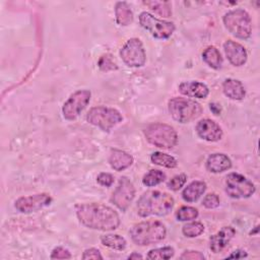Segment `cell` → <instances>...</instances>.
Here are the masks:
<instances>
[{
  "instance_id": "obj_20",
  "label": "cell",
  "mask_w": 260,
  "mask_h": 260,
  "mask_svg": "<svg viewBox=\"0 0 260 260\" xmlns=\"http://www.w3.org/2000/svg\"><path fill=\"white\" fill-rule=\"evenodd\" d=\"M223 93L231 100L241 101L246 95V90L241 81L233 78H228L222 83Z\"/></svg>"
},
{
  "instance_id": "obj_29",
  "label": "cell",
  "mask_w": 260,
  "mask_h": 260,
  "mask_svg": "<svg viewBox=\"0 0 260 260\" xmlns=\"http://www.w3.org/2000/svg\"><path fill=\"white\" fill-rule=\"evenodd\" d=\"M175 250L172 247H162L152 249L148 252L147 258L149 259H170L174 256Z\"/></svg>"
},
{
  "instance_id": "obj_33",
  "label": "cell",
  "mask_w": 260,
  "mask_h": 260,
  "mask_svg": "<svg viewBox=\"0 0 260 260\" xmlns=\"http://www.w3.org/2000/svg\"><path fill=\"white\" fill-rule=\"evenodd\" d=\"M202 205L206 208H215L219 205V197L214 194V193H210V194H207L204 198H203V201H202Z\"/></svg>"
},
{
  "instance_id": "obj_39",
  "label": "cell",
  "mask_w": 260,
  "mask_h": 260,
  "mask_svg": "<svg viewBox=\"0 0 260 260\" xmlns=\"http://www.w3.org/2000/svg\"><path fill=\"white\" fill-rule=\"evenodd\" d=\"M129 259H142V255H140V254H138V253H132L131 255H129V257H128Z\"/></svg>"
},
{
  "instance_id": "obj_11",
  "label": "cell",
  "mask_w": 260,
  "mask_h": 260,
  "mask_svg": "<svg viewBox=\"0 0 260 260\" xmlns=\"http://www.w3.org/2000/svg\"><path fill=\"white\" fill-rule=\"evenodd\" d=\"M90 91L80 89L72 93L62 107V113L66 120H74L84 110L90 100Z\"/></svg>"
},
{
  "instance_id": "obj_13",
  "label": "cell",
  "mask_w": 260,
  "mask_h": 260,
  "mask_svg": "<svg viewBox=\"0 0 260 260\" xmlns=\"http://www.w3.org/2000/svg\"><path fill=\"white\" fill-rule=\"evenodd\" d=\"M52 198L47 193H38L30 196L19 197L15 201V208L22 213H29L48 206Z\"/></svg>"
},
{
  "instance_id": "obj_24",
  "label": "cell",
  "mask_w": 260,
  "mask_h": 260,
  "mask_svg": "<svg viewBox=\"0 0 260 260\" xmlns=\"http://www.w3.org/2000/svg\"><path fill=\"white\" fill-rule=\"evenodd\" d=\"M143 4L148 6L152 11L162 17H170L172 15V5L169 1H143Z\"/></svg>"
},
{
  "instance_id": "obj_35",
  "label": "cell",
  "mask_w": 260,
  "mask_h": 260,
  "mask_svg": "<svg viewBox=\"0 0 260 260\" xmlns=\"http://www.w3.org/2000/svg\"><path fill=\"white\" fill-rule=\"evenodd\" d=\"M96 181L102 186L110 187L114 183V177H113V175H111L109 173H101L98 175Z\"/></svg>"
},
{
  "instance_id": "obj_38",
  "label": "cell",
  "mask_w": 260,
  "mask_h": 260,
  "mask_svg": "<svg viewBox=\"0 0 260 260\" xmlns=\"http://www.w3.org/2000/svg\"><path fill=\"white\" fill-rule=\"evenodd\" d=\"M247 256V253L245 251H241V250H237L235 251L233 254H231L229 256V258H244Z\"/></svg>"
},
{
  "instance_id": "obj_12",
  "label": "cell",
  "mask_w": 260,
  "mask_h": 260,
  "mask_svg": "<svg viewBox=\"0 0 260 260\" xmlns=\"http://www.w3.org/2000/svg\"><path fill=\"white\" fill-rule=\"evenodd\" d=\"M135 196V188L133 183L127 177H121L116 187L111 201L122 211H125L131 204Z\"/></svg>"
},
{
  "instance_id": "obj_15",
  "label": "cell",
  "mask_w": 260,
  "mask_h": 260,
  "mask_svg": "<svg viewBox=\"0 0 260 260\" xmlns=\"http://www.w3.org/2000/svg\"><path fill=\"white\" fill-rule=\"evenodd\" d=\"M225 56L234 66H242L247 61V51L240 43L229 40L223 44Z\"/></svg>"
},
{
  "instance_id": "obj_5",
  "label": "cell",
  "mask_w": 260,
  "mask_h": 260,
  "mask_svg": "<svg viewBox=\"0 0 260 260\" xmlns=\"http://www.w3.org/2000/svg\"><path fill=\"white\" fill-rule=\"evenodd\" d=\"M147 141L160 148H172L178 141L176 130L165 123H152L144 129Z\"/></svg>"
},
{
  "instance_id": "obj_6",
  "label": "cell",
  "mask_w": 260,
  "mask_h": 260,
  "mask_svg": "<svg viewBox=\"0 0 260 260\" xmlns=\"http://www.w3.org/2000/svg\"><path fill=\"white\" fill-rule=\"evenodd\" d=\"M223 23L226 29L239 39L246 40L252 34V22L250 15L244 9H234L223 16Z\"/></svg>"
},
{
  "instance_id": "obj_22",
  "label": "cell",
  "mask_w": 260,
  "mask_h": 260,
  "mask_svg": "<svg viewBox=\"0 0 260 260\" xmlns=\"http://www.w3.org/2000/svg\"><path fill=\"white\" fill-rule=\"evenodd\" d=\"M115 15L117 23L120 25H129L133 21V13L126 2L116 3Z\"/></svg>"
},
{
  "instance_id": "obj_36",
  "label": "cell",
  "mask_w": 260,
  "mask_h": 260,
  "mask_svg": "<svg viewBox=\"0 0 260 260\" xmlns=\"http://www.w3.org/2000/svg\"><path fill=\"white\" fill-rule=\"evenodd\" d=\"M180 258L182 260H203L205 257L198 251H185Z\"/></svg>"
},
{
  "instance_id": "obj_18",
  "label": "cell",
  "mask_w": 260,
  "mask_h": 260,
  "mask_svg": "<svg viewBox=\"0 0 260 260\" xmlns=\"http://www.w3.org/2000/svg\"><path fill=\"white\" fill-rule=\"evenodd\" d=\"M109 162L112 169H114L115 171L121 172L132 165L133 157L124 150L112 149L109 156Z\"/></svg>"
},
{
  "instance_id": "obj_2",
  "label": "cell",
  "mask_w": 260,
  "mask_h": 260,
  "mask_svg": "<svg viewBox=\"0 0 260 260\" xmlns=\"http://www.w3.org/2000/svg\"><path fill=\"white\" fill-rule=\"evenodd\" d=\"M174 206V198L158 190L146 191L137 202V212L141 217L150 215L165 216L171 212Z\"/></svg>"
},
{
  "instance_id": "obj_28",
  "label": "cell",
  "mask_w": 260,
  "mask_h": 260,
  "mask_svg": "<svg viewBox=\"0 0 260 260\" xmlns=\"http://www.w3.org/2000/svg\"><path fill=\"white\" fill-rule=\"evenodd\" d=\"M204 231V225L200 221H192L185 224L182 229L184 236L188 238H194L201 235Z\"/></svg>"
},
{
  "instance_id": "obj_8",
  "label": "cell",
  "mask_w": 260,
  "mask_h": 260,
  "mask_svg": "<svg viewBox=\"0 0 260 260\" xmlns=\"http://www.w3.org/2000/svg\"><path fill=\"white\" fill-rule=\"evenodd\" d=\"M225 192L232 198H248L255 192V186L243 175L231 173L225 178Z\"/></svg>"
},
{
  "instance_id": "obj_26",
  "label": "cell",
  "mask_w": 260,
  "mask_h": 260,
  "mask_svg": "<svg viewBox=\"0 0 260 260\" xmlns=\"http://www.w3.org/2000/svg\"><path fill=\"white\" fill-rule=\"evenodd\" d=\"M101 242L104 246L114 250H119V251L124 250L127 244L126 240L123 237L119 235H111V234L103 236L101 238Z\"/></svg>"
},
{
  "instance_id": "obj_14",
  "label": "cell",
  "mask_w": 260,
  "mask_h": 260,
  "mask_svg": "<svg viewBox=\"0 0 260 260\" xmlns=\"http://www.w3.org/2000/svg\"><path fill=\"white\" fill-rule=\"evenodd\" d=\"M196 132L198 136L206 141H218L222 137V130L220 126L210 119H202L196 125Z\"/></svg>"
},
{
  "instance_id": "obj_27",
  "label": "cell",
  "mask_w": 260,
  "mask_h": 260,
  "mask_svg": "<svg viewBox=\"0 0 260 260\" xmlns=\"http://www.w3.org/2000/svg\"><path fill=\"white\" fill-rule=\"evenodd\" d=\"M166 179V174L159 170H150L143 176L142 183L147 187H152L160 184Z\"/></svg>"
},
{
  "instance_id": "obj_32",
  "label": "cell",
  "mask_w": 260,
  "mask_h": 260,
  "mask_svg": "<svg viewBox=\"0 0 260 260\" xmlns=\"http://www.w3.org/2000/svg\"><path fill=\"white\" fill-rule=\"evenodd\" d=\"M99 67L102 71H110V70L117 69L116 63L113 61L112 56L109 54L101 57V59L99 61Z\"/></svg>"
},
{
  "instance_id": "obj_7",
  "label": "cell",
  "mask_w": 260,
  "mask_h": 260,
  "mask_svg": "<svg viewBox=\"0 0 260 260\" xmlns=\"http://www.w3.org/2000/svg\"><path fill=\"white\" fill-rule=\"evenodd\" d=\"M122 120L123 117L118 110L105 106L93 107L86 114V121L89 124L106 132H109L114 126L122 122Z\"/></svg>"
},
{
  "instance_id": "obj_1",
  "label": "cell",
  "mask_w": 260,
  "mask_h": 260,
  "mask_svg": "<svg viewBox=\"0 0 260 260\" xmlns=\"http://www.w3.org/2000/svg\"><path fill=\"white\" fill-rule=\"evenodd\" d=\"M79 221L86 228L98 231H113L120 224L118 213L101 203H84L75 207Z\"/></svg>"
},
{
  "instance_id": "obj_30",
  "label": "cell",
  "mask_w": 260,
  "mask_h": 260,
  "mask_svg": "<svg viewBox=\"0 0 260 260\" xmlns=\"http://www.w3.org/2000/svg\"><path fill=\"white\" fill-rule=\"evenodd\" d=\"M197 216H198V210L192 206H182L176 212L177 219L181 221L195 219Z\"/></svg>"
},
{
  "instance_id": "obj_4",
  "label": "cell",
  "mask_w": 260,
  "mask_h": 260,
  "mask_svg": "<svg viewBox=\"0 0 260 260\" xmlns=\"http://www.w3.org/2000/svg\"><path fill=\"white\" fill-rule=\"evenodd\" d=\"M169 112L179 123H188L202 114V108L197 102L186 98H173L169 101Z\"/></svg>"
},
{
  "instance_id": "obj_21",
  "label": "cell",
  "mask_w": 260,
  "mask_h": 260,
  "mask_svg": "<svg viewBox=\"0 0 260 260\" xmlns=\"http://www.w3.org/2000/svg\"><path fill=\"white\" fill-rule=\"evenodd\" d=\"M206 190V184L203 181H193L182 192V197L187 202L198 200Z\"/></svg>"
},
{
  "instance_id": "obj_3",
  "label": "cell",
  "mask_w": 260,
  "mask_h": 260,
  "mask_svg": "<svg viewBox=\"0 0 260 260\" xmlns=\"http://www.w3.org/2000/svg\"><path fill=\"white\" fill-rule=\"evenodd\" d=\"M129 233L135 244L146 246L164 240L167 230L165 224L158 220H147L134 224Z\"/></svg>"
},
{
  "instance_id": "obj_10",
  "label": "cell",
  "mask_w": 260,
  "mask_h": 260,
  "mask_svg": "<svg viewBox=\"0 0 260 260\" xmlns=\"http://www.w3.org/2000/svg\"><path fill=\"white\" fill-rule=\"evenodd\" d=\"M123 62L129 67H141L146 60L145 51L141 41L137 38L128 40L120 50Z\"/></svg>"
},
{
  "instance_id": "obj_23",
  "label": "cell",
  "mask_w": 260,
  "mask_h": 260,
  "mask_svg": "<svg viewBox=\"0 0 260 260\" xmlns=\"http://www.w3.org/2000/svg\"><path fill=\"white\" fill-rule=\"evenodd\" d=\"M203 61L213 69H219L222 65V58L219 51L213 47H207L202 53Z\"/></svg>"
},
{
  "instance_id": "obj_37",
  "label": "cell",
  "mask_w": 260,
  "mask_h": 260,
  "mask_svg": "<svg viewBox=\"0 0 260 260\" xmlns=\"http://www.w3.org/2000/svg\"><path fill=\"white\" fill-rule=\"evenodd\" d=\"M82 259H95V260H102L103 256L101 255V252L95 248L86 249L82 255Z\"/></svg>"
},
{
  "instance_id": "obj_34",
  "label": "cell",
  "mask_w": 260,
  "mask_h": 260,
  "mask_svg": "<svg viewBox=\"0 0 260 260\" xmlns=\"http://www.w3.org/2000/svg\"><path fill=\"white\" fill-rule=\"evenodd\" d=\"M51 258L52 259H70L71 254L67 249L63 247H57L52 251Z\"/></svg>"
},
{
  "instance_id": "obj_9",
  "label": "cell",
  "mask_w": 260,
  "mask_h": 260,
  "mask_svg": "<svg viewBox=\"0 0 260 260\" xmlns=\"http://www.w3.org/2000/svg\"><path fill=\"white\" fill-rule=\"evenodd\" d=\"M139 22L143 28L148 30L156 39H168L175 30V24L173 22L158 19L146 11L140 13Z\"/></svg>"
},
{
  "instance_id": "obj_25",
  "label": "cell",
  "mask_w": 260,
  "mask_h": 260,
  "mask_svg": "<svg viewBox=\"0 0 260 260\" xmlns=\"http://www.w3.org/2000/svg\"><path fill=\"white\" fill-rule=\"evenodd\" d=\"M150 159L152 161V164L157 165V166H161L168 169H173L176 168L178 162L176 160V158L172 155H169L167 153L160 152V151H155L151 154Z\"/></svg>"
},
{
  "instance_id": "obj_19",
  "label": "cell",
  "mask_w": 260,
  "mask_h": 260,
  "mask_svg": "<svg viewBox=\"0 0 260 260\" xmlns=\"http://www.w3.org/2000/svg\"><path fill=\"white\" fill-rule=\"evenodd\" d=\"M232 167L230 157L223 153H213L208 156L206 169L211 173H221Z\"/></svg>"
},
{
  "instance_id": "obj_31",
  "label": "cell",
  "mask_w": 260,
  "mask_h": 260,
  "mask_svg": "<svg viewBox=\"0 0 260 260\" xmlns=\"http://www.w3.org/2000/svg\"><path fill=\"white\" fill-rule=\"evenodd\" d=\"M186 181H187V176L185 174H180V175L173 177L168 182V187H169V189H171L173 191H177L184 186Z\"/></svg>"
},
{
  "instance_id": "obj_16",
  "label": "cell",
  "mask_w": 260,
  "mask_h": 260,
  "mask_svg": "<svg viewBox=\"0 0 260 260\" xmlns=\"http://www.w3.org/2000/svg\"><path fill=\"white\" fill-rule=\"evenodd\" d=\"M236 231L232 226H223L220 231L210 237L209 246L213 253L223 250L235 236Z\"/></svg>"
},
{
  "instance_id": "obj_17",
  "label": "cell",
  "mask_w": 260,
  "mask_h": 260,
  "mask_svg": "<svg viewBox=\"0 0 260 260\" xmlns=\"http://www.w3.org/2000/svg\"><path fill=\"white\" fill-rule=\"evenodd\" d=\"M179 91L184 95L198 99H205L209 93L208 87L199 81H184L179 85Z\"/></svg>"
}]
</instances>
